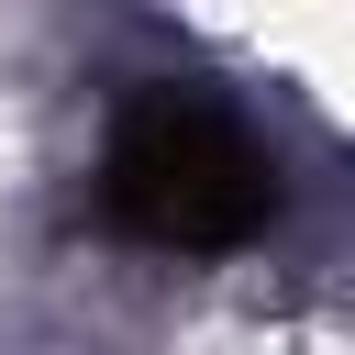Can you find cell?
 I'll return each mask as SVG.
<instances>
[{
	"label": "cell",
	"instance_id": "cell-1",
	"mask_svg": "<svg viewBox=\"0 0 355 355\" xmlns=\"http://www.w3.org/2000/svg\"><path fill=\"white\" fill-rule=\"evenodd\" d=\"M277 211V155L200 89H133L100 144V222L155 255H233Z\"/></svg>",
	"mask_w": 355,
	"mask_h": 355
}]
</instances>
